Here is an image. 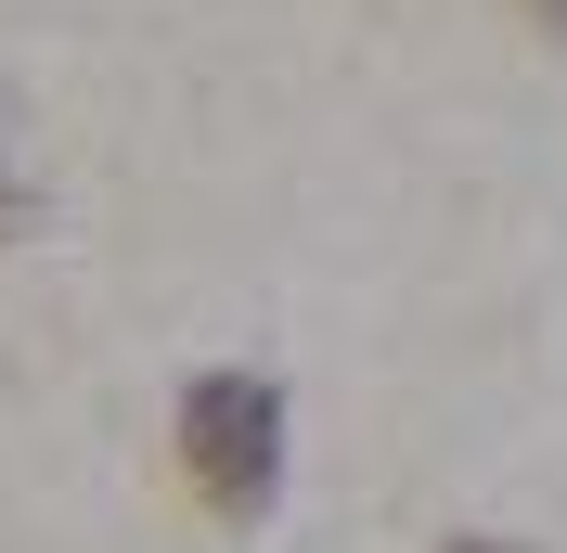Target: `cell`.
<instances>
[{"label": "cell", "mask_w": 567, "mask_h": 553, "mask_svg": "<svg viewBox=\"0 0 567 553\" xmlns=\"http://www.w3.org/2000/svg\"><path fill=\"white\" fill-rule=\"evenodd\" d=\"M555 13H567V0H555Z\"/></svg>", "instance_id": "1"}]
</instances>
